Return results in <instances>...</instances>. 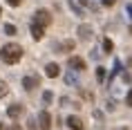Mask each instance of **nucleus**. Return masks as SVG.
<instances>
[{"label": "nucleus", "instance_id": "393cba45", "mask_svg": "<svg viewBox=\"0 0 132 130\" xmlns=\"http://www.w3.org/2000/svg\"><path fill=\"white\" fill-rule=\"evenodd\" d=\"M0 130H2V123H0Z\"/></svg>", "mask_w": 132, "mask_h": 130}, {"label": "nucleus", "instance_id": "9d476101", "mask_svg": "<svg viewBox=\"0 0 132 130\" xmlns=\"http://www.w3.org/2000/svg\"><path fill=\"white\" fill-rule=\"evenodd\" d=\"M65 83L70 85V88H74V85H78V76L74 70H70V72H65Z\"/></svg>", "mask_w": 132, "mask_h": 130}, {"label": "nucleus", "instance_id": "423d86ee", "mask_svg": "<svg viewBox=\"0 0 132 130\" xmlns=\"http://www.w3.org/2000/svg\"><path fill=\"white\" fill-rule=\"evenodd\" d=\"M22 88L25 90H34V88H38V76H22Z\"/></svg>", "mask_w": 132, "mask_h": 130}, {"label": "nucleus", "instance_id": "9b49d317", "mask_svg": "<svg viewBox=\"0 0 132 130\" xmlns=\"http://www.w3.org/2000/svg\"><path fill=\"white\" fill-rule=\"evenodd\" d=\"M67 126H70L72 130H83V121H81V119H78V117H67Z\"/></svg>", "mask_w": 132, "mask_h": 130}, {"label": "nucleus", "instance_id": "4468645a", "mask_svg": "<svg viewBox=\"0 0 132 130\" xmlns=\"http://www.w3.org/2000/svg\"><path fill=\"white\" fill-rule=\"evenodd\" d=\"M96 79H98V81H103V79H105V67H96Z\"/></svg>", "mask_w": 132, "mask_h": 130}, {"label": "nucleus", "instance_id": "20e7f679", "mask_svg": "<svg viewBox=\"0 0 132 130\" xmlns=\"http://www.w3.org/2000/svg\"><path fill=\"white\" fill-rule=\"evenodd\" d=\"M67 65H70V70H74V72H81V70H85V61L81 58V56H72L70 61H67Z\"/></svg>", "mask_w": 132, "mask_h": 130}, {"label": "nucleus", "instance_id": "dca6fc26", "mask_svg": "<svg viewBox=\"0 0 132 130\" xmlns=\"http://www.w3.org/2000/svg\"><path fill=\"white\" fill-rule=\"evenodd\" d=\"M103 49H105V52H112V41H110V38H105V41H103Z\"/></svg>", "mask_w": 132, "mask_h": 130}, {"label": "nucleus", "instance_id": "1a4fd4ad", "mask_svg": "<svg viewBox=\"0 0 132 130\" xmlns=\"http://www.w3.org/2000/svg\"><path fill=\"white\" fill-rule=\"evenodd\" d=\"M45 74H47L49 79H56V76L61 74V67H58L56 63H47V67H45Z\"/></svg>", "mask_w": 132, "mask_h": 130}, {"label": "nucleus", "instance_id": "f8f14e48", "mask_svg": "<svg viewBox=\"0 0 132 130\" xmlns=\"http://www.w3.org/2000/svg\"><path fill=\"white\" fill-rule=\"evenodd\" d=\"M74 47V41H63L61 45H58V49H65V52H67V49H72Z\"/></svg>", "mask_w": 132, "mask_h": 130}, {"label": "nucleus", "instance_id": "aec40b11", "mask_svg": "<svg viewBox=\"0 0 132 130\" xmlns=\"http://www.w3.org/2000/svg\"><path fill=\"white\" fill-rule=\"evenodd\" d=\"M101 2H103V7H112V5H114L117 0H101Z\"/></svg>", "mask_w": 132, "mask_h": 130}, {"label": "nucleus", "instance_id": "2eb2a0df", "mask_svg": "<svg viewBox=\"0 0 132 130\" xmlns=\"http://www.w3.org/2000/svg\"><path fill=\"white\" fill-rule=\"evenodd\" d=\"M5 34L14 36V34H16V27H14V25H5Z\"/></svg>", "mask_w": 132, "mask_h": 130}, {"label": "nucleus", "instance_id": "f257e3e1", "mask_svg": "<svg viewBox=\"0 0 132 130\" xmlns=\"http://www.w3.org/2000/svg\"><path fill=\"white\" fill-rule=\"evenodd\" d=\"M0 58L7 63V65H16L22 58V47L18 43H7V45H2V49H0Z\"/></svg>", "mask_w": 132, "mask_h": 130}, {"label": "nucleus", "instance_id": "f3484780", "mask_svg": "<svg viewBox=\"0 0 132 130\" xmlns=\"http://www.w3.org/2000/svg\"><path fill=\"white\" fill-rule=\"evenodd\" d=\"M0 96H7V83L0 81Z\"/></svg>", "mask_w": 132, "mask_h": 130}, {"label": "nucleus", "instance_id": "39448f33", "mask_svg": "<svg viewBox=\"0 0 132 130\" xmlns=\"http://www.w3.org/2000/svg\"><path fill=\"white\" fill-rule=\"evenodd\" d=\"M31 38H34V41H40L43 38V34H45V27H43V25H38V22H34L31 20Z\"/></svg>", "mask_w": 132, "mask_h": 130}, {"label": "nucleus", "instance_id": "6ab92c4d", "mask_svg": "<svg viewBox=\"0 0 132 130\" xmlns=\"http://www.w3.org/2000/svg\"><path fill=\"white\" fill-rule=\"evenodd\" d=\"M125 103L132 108V88H130V92H128V96H125Z\"/></svg>", "mask_w": 132, "mask_h": 130}, {"label": "nucleus", "instance_id": "ddd939ff", "mask_svg": "<svg viewBox=\"0 0 132 130\" xmlns=\"http://www.w3.org/2000/svg\"><path fill=\"white\" fill-rule=\"evenodd\" d=\"M27 130H38V128H36V119H34V117H29V119H27Z\"/></svg>", "mask_w": 132, "mask_h": 130}, {"label": "nucleus", "instance_id": "5701e85b", "mask_svg": "<svg viewBox=\"0 0 132 130\" xmlns=\"http://www.w3.org/2000/svg\"><path fill=\"white\" fill-rule=\"evenodd\" d=\"M128 14H130V16H132V5H128Z\"/></svg>", "mask_w": 132, "mask_h": 130}, {"label": "nucleus", "instance_id": "6e6552de", "mask_svg": "<svg viewBox=\"0 0 132 130\" xmlns=\"http://www.w3.org/2000/svg\"><path fill=\"white\" fill-rule=\"evenodd\" d=\"M78 36H81V41H90L92 38V27L90 25H78Z\"/></svg>", "mask_w": 132, "mask_h": 130}, {"label": "nucleus", "instance_id": "b1692460", "mask_svg": "<svg viewBox=\"0 0 132 130\" xmlns=\"http://www.w3.org/2000/svg\"><path fill=\"white\" fill-rule=\"evenodd\" d=\"M78 2H81V5H87V0H78Z\"/></svg>", "mask_w": 132, "mask_h": 130}, {"label": "nucleus", "instance_id": "4be33fe9", "mask_svg": "<svg viewBox=\"0 0 132 130\" xmlns=\"http://www.w3.org/2000/svg\"><path fill=\"white\" fill-rule=\"evenodd\" d=\"M7 130H20V126H18V123H14V126H9Z\"/></svg>", "mask_w": 132, "mask_h": 130}, {"label": "nucleus", "instance_id": "0eeeda50", "mask_svg": "<svg viewBox=\"0 0 132 130\" xmlns=\"http://www.w3.org/2000/svg\"><path fill=\"white\" fill-rule=\"evenodd\" d=\"M20 114H22V105H20V103H14V105H9V108H7V117H9V119H18Z\"/></svg>", "mask_w": 132, "mask_h": 130}, {"label": "nucleus", "instance_id": "a878e982", "mask_svg": "<svg viewBox=\"0 0 132 130\" xmlns=\"http://www.w3.org/2000/svg\"><path fill=\"white\" fill-rule=\"evenodd\" d=\"M130 34H132V27H130Z\"/></svg>", "mask_w": 132, "mask_h": 130}, {"label": "nucleus", "instance_id": "f03ea898", "mask_svg": "<svg viewBox=\"0 0 132 130\" xmlns=\"http://www.w3.org/2000/svg\"><path fill=\"white\" fill-rule=\"evenodd\" d=\"M34 22L43 25V27H47L49 22H52V16H49V11H47V9H36V14H34Z\"/></svg>", "mask_w": 132, "mask_h": 130}, {"label": "nucleus", "instance_id": "a211bd4d", "mask_svg": "<svg viewBox=\"0 0 132 130\" xmlns=\"http://www.w3.org/2000/svg\"><path fill=\"white\" fill-rule=\"evenodd\" d=\"M43 101H45V103L52 101V92H49V90H45V92H43Z\"/></svg>", "mask_w": 132, "mask_h": 130}, {"label": "nucleus", "instance_id": "7ed1b4c3", "mask_svg": "<svg viewBox=\"0 0 132 130\" xmlns=\"http://www.w3.org/2000/svg\"><path fill=\"white\" fill-rule=\"evenodd\" d=\"M38 126H40V130H52V114L47 110H43L38 114Z\"/></svg>", "mask_w": 132, "mask_h": 130}, {"label": "nucleus", "instance_id": "412c9836", "mask_svg": "<svg viewBox=\"0 0 132 130\" xmlns=\"http://www.w3.org/2000/svg\"><path fill=\"white\" fill-rule=\"evenodd\" d=\"M7 2H9V5H11V7H18V5H20L22 0H7Z\"/></svg>", "mask_w": 132, "mask_h": 130}]
</instances>
